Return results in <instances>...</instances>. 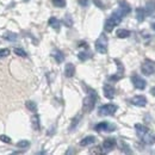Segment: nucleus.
<instances>
[{
    "label": "nucleus",
    "instance_id": "9b49d317",
    "mask_svg": "<svg viewBox=\"0 0 155 155\" xmlns=\"http://www.w3.org/2000/svg\"><path fill=\"white\" fill-rule=\"evenodd\" d=\"M116 138H112V137H110V138H106V140H104V142H103V148L104 149H106V150H111V149H114V147L116 146Z\"/></svg>",
    "mask_w": 155,
    "mask_h": 155
},
{
    "label": "nucleus",
    "instance_id": "2eb2a0df",
    "mask_svg": "<svg viewBox=\"0 0 155 155\" xmlns=\"http://www.w3.org/2000/svg\"><path fill=\"white\" fill-rule=\"evenodd\" d=\"M51 55H53V58L56 60V62H58V63H61V62H63V60H64V55H63V54H62V51H60L58 49H55V50H53Z\"/></svg>",
    "mask_w": 155,
    "mask_h": 155
},
{
    "label": "nucleus",
    "instance_id": "a878e982",
    "mask_svg": "<svg viewBox=\"0 0 155 155\" xmlns=\"http://www.w3.org/2000/svg\"><path fill=\"white\" fill-rule=\"evenodd\" d=\"M30 146V142L29 141H26V140H21V141H19L18 143H17V147H19V148H28Z\"/></svg>",
    "mask_w": 155,
    "mask_h": 155
},
{
    "label": "nucleus",
    "instance_id": "473e14b6",
    "mask_svg": "<svg viewBox=\"0 0 155 155\" xmlns=\"http://www.w3.org/2000/svg\"><path fill=\"white\" fill-rule=\"evenodd\" d=\"M150 93H152V94H153V96L155 97V86H154V87H152V88H150Z\"/></svg>",
    "mask_w": 155,
    "mask_h": 155
},
{
    "label": "nucleus",
    "instance_id": "0eeeda50",
    "mask_svg": "<svg viewBox=\"0 0 155 155\" xmlns=\"http://www.w3.org/2000/svg\"><path fill=\"white\" fill-rule=\"evenodd\" d=\"M115 129H116V125L110 124L109 122H101V123H98L96 125L97 131H114Z\"/></svg>",
    "mask_w": 155,
    "mask_h": 155
},
{
    "label": "nucleus",
    "instance_id": "72a5a7b5",
    "mask_svg": "<svg viewBox=\"0 0 155 155\" xmlns=\"http://www.w3.org/2000/svg\"><path fill=\"white\" fill-rule=\"evenodd\" d=\"M152 28H153V29H154V30H155V23H154V24H153V25H152Z\"/></svg>",
    "mask_w": 155,
    "mask_h": 155
},
{
    "label": "nucleus",
    "instance_id": "412c9836",
    "mask_svg": "<svg viewBox=\"0 0 155 155\" xmlns=\"http://www.w3.org/2000/svg\"><path fill=\"white\" fill-rule=\"evenodd\" d=\"M31 122H32V127H34V129H35V130H39V129H41V124H39V116H38V115H35V116L32 117Z\"/></svg>",
    "mask_w": 155,
    "mask_h": 155
},
{
    "label": "nucleus",
    "instance_id": "4468645a",
    "mask_svg": "<svg viewBox=\"0 0 155 155\" xmlns=\"http://www.w3.org/2000/svg\"><path fill=\"white\" fill-rule=\"evenodd\" d=\"M94 142H96V137H94V136H86L85 138H82V140L80 141V146L87 147V146L93 144Z\"/></svg>",
    "mask_w": 155,
    "mask_h": 155
},
{
    "label": "nucleus",
    "instance_id": "cd10ccee",
    "mask_svg": "<svg viewBox=\"0 0 155 155\" xmlns=\"http://www.w3.org/2000/svg\"><path fill=\"white\" fill-rule=\"evenodd\" d=\"M64 23H66V25H67L68 28H71V26L73 25V20H72L69 15H66V17H64Z\"/></svg>",
    "mask_w": 155,
    "mask_h": 155
},
{
    "label": "nucleus",
    "instance_id": "aec40b11",
    "mask_svg": "<svg viewBox=\"0 0 155 155\" xmlns=\"http://www.w3.org/2000/svg\"><path fill=\"white\" fill-rule=\"evenodd\" d=\"M25 106H26L30 111H32V112H36V111H37V104H36L35 101H32V100H28V101L25 103Z\"/></svg>",
    "mask_w": 155,
    "mask_h": 155
},
{
    "label": "nucleus",
    "instance_id": "ddd939ff",
    "mask_svg": "<svg viewBox=\"0 0 155 155\" xmlns=\"http://www.w3.org/2000/svg\"><path fill=\"white\" fill-rule=\"evenodd\" d=\"M119 11L123 13V16H127L128 13H130L131 7L127 1H119Z\"/></svg>",
    "mask_w": 155,
    "mask_h": 155
},
{
    "label": "nucleus",
    "instance_id": "4be33fe9",
    "mask_svg": "<svg viewBox=\"0 0 155 155\" xmlns=\"http://www.w3.org/2000/svg\"><path fill=\"white\" fill-rule=\"evenodd\" d=\"M115 26H116V25H115V24H114V23H112L111 20L107 19L106 21H105L104 29H105V31H106V32H111V31H112V30L115 29Z\"/></svg>",
    "mask_w": 155,
    "mask_h": 155
},
{
    "label": "nucleus",
    "instance_id": "b1692460",
    "mask_svg": "<svg viewBox=\"0 0 155 155\" xmlns=\"http://www.w3.org/2000/svg\"><path fill=\"white\" fill-rule=\"evenodd\" d=\"M78 58H80L81 61H86V60H88V58H91V54H90V53H85V51H81V53H79Z\"/></svg>",
    "mask_w": 155,
    "mask_h": 155
},
{
    "label": "nucleus",
    "instance_id": "9d476101",
    "mask_svg": "<svg viewBox=\"0 0 155 155\" xmlns=\"http://www.w3.org/2000/svg\"><path fill=\"white\" fill-rule=\"evenodd\" d=\"M144 12H146V16L154 17V15H155V2L154 1H148V2L146 4Z\"/></svg>",
    "mask_w": 155,
    "mask_h": 155
},
{
    "label": "nucleus",
    "instance_id": "f8f14e48",
    "mask_svg": "<svg viewBox=\"0 0 155 155\" xmlns=\"http://www.w3.org/2000/svg\"><path fill=\"white\" fill-rule=\"evenodd\" d=\"M75 74V67L73 63H67L66 67H64V75L67 78H72L74 77Z\"/></svg>",
    "mask_w": 155,
    "mask_h": 155
},
{
    "label": "nucleus",
    "instance_id": "6e6552de",
    "mask_svg": "<svg viewBox=\"0 0 155 155\" xmlns=\"http://www.w3.org/2000/svg\"><path fill=\"white\" fill-rule=\"evenodd\" d=\"M130 103L138 107H144L147 105V98L144 96H135L130 99Z\"/></svg>",
    "mask_w": 155,
    "mask_h": 155
},
{
    "label": "nucleus",
    "instance_id": "20e7f679",
    "mask_svg": "<svg viewBox=\"0 0 155 155\" xmlns=\"http://www.w3.org/2000/svg\"><path fill=\"white\" fill-rule=\"evenodd\" d=\"M96 50L100 54H106L107 53V37L105 35H101L96 41Z\"/></svg>",
    "mask_w": 155,
    "mask_h": 155
},
{
    "label": "nucleus",
    "instance_id": "a211bd4d",
    "mask_svg": "<svg viewBox=\"0 0 155 155\" xmlns=\"http://www.w3.org/2000/svg\"><path fill=\"white\" fill-rule=\"evenodd\" d=\"M49 25H50L53 29L58 30V29H60V25H61V21H60L58 18H55V17H51V18L49 19Z\"/></svg>",
    "mask_w": 155,
    "mask_h": 155
},
{
    "label": "nucleus",
    "instance_id": "6ab92c4d",
    "mask_svg": "<svg viewBox=\"0 0 155 155\" xmlns=\"http://www.w3.org/2000/svg\"><path fill=\"white\" fill-rule=\"evenodd\" d=\"M119 147H120V150L122 152H124V153H127V154H131L133 152H131V149H130V147L122 140V141H119Z\"/></svg>",
    "mask_w": 155,
    "mask_h": 155
},
{
    "label": "nucleus",
    "instance_id": "dca6fc26",
    "mask_svg": "<svg viewBox=\"0 0 155 155\" xmlns=\"http://www.w3.org/2000/svg\"><path fill=\"white\" fill-rule=\"evenodd\" d=\"M116 35L118 38H128L130 36V31L127 30V29H118Z\"/></svg>",
    "mask_w": 155,
    "mask_h": 155
},
{
    "label": "nucleus",
    "instance_id": "423d86ee",
    "mask_svg": "<svg viewBox=\"0 0 155 155\" xmlns=\"http://www.w3.org/2000/svg\"><path fill=\"white\" fill-rule=\"evenodd\" d=\"M131 82H133V85L135 86L137 90H144L146 86H147L146 80L142 79V78L140 77V75H137V74H133L131 75Z\"/></svg>",
    "mask_w": 155,
    "mask_h": 155
},
{
    "label": "nucleus",
    "instance_id": "5701e85b",
    "mask_svg": "<svg viewBox=\"0 0 155 155\" xmlns=\"http://www.w3.org/2000/svg\"><path fill=\"white\" fill-rule=\"evenodd\" d=\"M80 119H81V115L79 114L77 116L73 118V120H72V124H71V130H74V128H77V125L79 124V122H80Z\"/></svg>",
    "mask_w": 155,
    "mask_h": 155
},
{
    "label": "nucleus",
    "instance_id": "bb28decb",
    "mask_svg": "<svg viewBox=\"0 0 155 155\" xmlns=\"http://www.w3.org/2000/svg\"><path fill=\"white\" fill-rule=\"evenodd\" d=\"M15 54H17L18 56H21V58H25L26 56V53H25V50H23V49H20V48H15Z\"/></svg>",
    "mask_w": 155,
    "mask_h": 155
},
{
    "label": "nucleus",
    "instance_id": "f704fd0d",
    "mask_svg": "<svg viewBox=\"0 0 155 155\" xmlns=\"http://www.w3.org/2000/svg\"><path fill=\"white\" fill-rule=\"evenodd\" d=\"M24 1H29V0H24Z\"/></svg>",
    "mask_w": 155,
    "mask_h": 155
},
{
    "label": "nucleus",
    "instance_id": "7ed1b4c3",
    "mask_svg": "<svg viewBox=\"0 0 155 155\" xmlns=\"http://www.w3.org/2000/svg\"><path fill=\"white\" fill-rule=\"evenodd\" d=\"M117 105L115 104H105V105H101L98 110V114L100 116H114L117 111Z\"/></svg>",
    "mask_w": 155,
    "mask_h": 155
},
{
    "label": "nucleus",
    "instance_id": "f257e3e1",
    "mask_svg": "<svg viewBox=\"0 0 155 155\" xmlns=\"http://www.w3.org/2000/svg\"><path fill=\"white\" fill-rule=\"evenodd\" d=\"M135 130L137 136L146 143L148 144H153L155 143V134L152 133L146 125L143 124H135Z\"/></svg>",
    "mask_w": 155,
    "mask_h": 155
},
{
    "label": "nucleus",
    "instance_id": "f03ea898",
    "mask_svg": "<svg viewBox=\"0 0 155 155\" xmlns=\"http://www.w3.org/2000/svg\"><path fill=\"white\" fill-rule=\"evenodd\" d=\"M97 98H98V96H97V93H96V91L91 90V91L88 92V94L84 98V101H82L84 111H86V112H91V111L94 109Z\"/></svg>",
    "mask_w": 155,
    "mask_h": 155
},
{
    "label": "nucleus",
    "instance_id": "39448f33",
    "mask_svg": "<svg viewBox=\"0 0 155 155\" xmlns=\"http://www.w3.org/2000/svg\"><path fill=\"white\" fill-rule=\"evenodd\" d=\"M141 72H142L143 75L149 77V75L154 74L155 66L152 63V62H148V61H147V62H143V63L141 64Z\"/></svg>",
    "mask_w": 155,
    "mask_h": 155
},
{
    "label": "nucleus",
    "instance_id": "f3484780",
    "mask_svg": "<svg viewBox=\"0 0 155 155\" xmlns=\"http://www.w3.org/2000/svg\"><path fill=\"white\" fill-rule=\"evenodd\" d=\"M136 18L138 21H143L146 18V12H144V8L142 7H137L136 8Z\"/></svg>",
    "mask_w": 155,
    "mask_h": 155
},
{
    "label": "nucleus",
    "instance_id": "c756f323",
    "mask_svg": "<svg viewBox=\"0 0 155 155\" xmlns=\"http://www.w3.org/2000/svg\"><path fill=\"white\" fill-rule=\"evenodd\" d=\"M10 54V50L7 48H4V49H0V58H4V56H7Z\"/></svg>",
    "mask_w": 155,
    "mask_h": 155
},
{
    "label": "nucleus",
    "instance_id": "393cba45",
    "mask_svg": "<svg viewBox=\"0 0 155 155\" xmlns=\"http://www.w3.org/2000/svg\"><path fill=\"white\" fill-rule=\"evenodd\" d=\"M51 2L56 7H64L66 6V0H51Z\"/></svg>",
    "mask_w": 155,
    "mask_h": 155
},
{
    "label": "nucleus",
    "instance_id": "1a4fd4ad",
    "mask_svg": "<svg viewBox=\"0 0 155 155\" xmlns=\"http://www.w3.org/2000/svg\"><path fill=\"white\" fill-rule=\"evenodd\" d=\"M103 91H104V96L107 99H112V98L115 97V88L110 84H105L103 86Z\"/></svg>",
    "mask_w": 155,
    "mask_h": 155
},
{
    "label": "nucleus",
    "instance_id": "c85d7f7f",
    "mask_svg": "<svg viewBox=\"0 0 155 155\" xmlns=\"http://www.w3.org/2000/svg\"><path fill=\"white\" fill-rule=\"evenodd\" d=\"M4 38L15 41V39H17V35L16 34H6V35H4Z\"/></svg>",
    "mask_w": 155,
    "mask_h": 155
},
{
    "label": "nucleus",
    "instance_id": "7c9ffc66",
    "mask_svg": "<svg viewBox=\"0 0 155 155\" xmlns=\"http://www.w3.org/2000/svg\"><path fill=\"white\" fill-rule=\"evenodd\" d=\"M0 140H1L2 142H5V143H11V138H10L8 136L1 135L0 136Z\"/></svg>",
    "mask_w": 155,
    "mask_h": 155
},
{
    "label": "nucleus",
    "instance_id": "2f4dec72",
    "mask_svg": "<svg viewBox=\"0 0 155 155\" xmlns=\"http://www.w3.org/2000/svg\"><path fill=\"white\" fill-rule=\"evenodd\" d=\"M88 2H90L88 0H79V4H80L81 6H84V7H85V6H87V5H88Z\"/></svg>",
    "mask_w": 155,
    "mask_h": 155
}]
</instances>
